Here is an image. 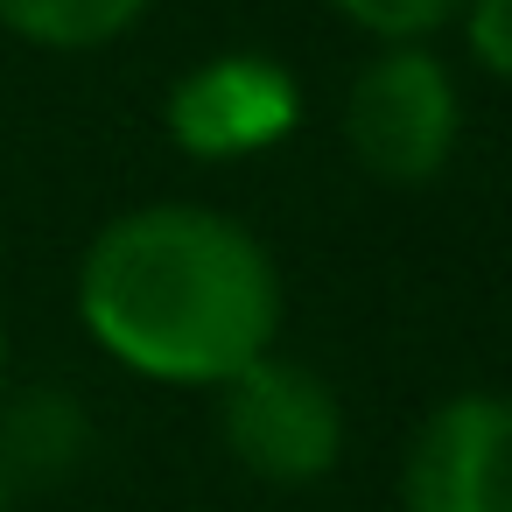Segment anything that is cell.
<instances>
[{
    "label": "cell",
    "instance_id": "obj_3",
    "mask_svg": "<svg viewBox=\"0 0 512 512\" xmlns=\"http://www.w3.org/2000/svg\"><path fill=\"white\" fill-rule=\"evenodd\" d=\"M218 442L253 484L309 491L344 463V400L309 358L267 351L218 386Z\"/></svg>",
    "mask_w": 512,
    "mask_h": 512
},
{
    "label": "cell",
    "instance_id": "obj_11",
    "mask_svg": "<svg viewBox=\"0 0 512 512\" xmlns=\"http://www.w3.org/2000/svg\"><path fill=\"white\" fill-rule=\"evenodd\" d=\"M8 498H15V491H8V477H0V512H8Z\"/></svg>",
    "mask_w": 512,
    "mask_h": 512
},
{
    "label": "cell",
    "instance_id": "obj_7",
    "mask_svg": "<svg viewBox=\"0 0 512 512\" xmlns=\"http://www.w3.org/2000/svg\"><path fill=\"white\" fill-rule=\"evenodd\" d=\"M155 0H0V29L50 57H92L120 43Z\"/></svg>",
    "mask_w": 512,
    "mask_h": 512
},
{
    "label": "cell",
    "instance_id": "obj_9",
    "mask_svg": "<svg viewBox=\"0 0 512 512\" xmlns=\"http://www.w3.org/2000/svg\"><path fill=\"white\" fill-rule=\"evenodd\" d=\"M456 22H463V43H470L477 71L512 85V0H463Z\"/></svg>",
    "mask_w": 512,
    "mask_h": 512
},
{
    "label": "cell",
    "instance_id": "obj_5",
    "mask_svg": "<svg viewBox=\"0 0 512 512\" xmlns=\"http://www.w3.org/2000/svg\"><path fill=\"white\" fill-rule=\"evenodd\" d=\"M400 512H512V393L470 386L421 414L400 456Z\"/></svg>",
    "mask_w": 512,
    "mask_h": 512
},
{
    "label": "cell",
    "instance_id": "obj_8",
    "mask_svg": "<svg viewBox=\"0 0 512 512\" xmlns=\"http://www.w3.org/2000/svg\"><path fill=\"white\" fill-rule=\"evenodd\" d=\"M330 8L372 43H428L463 15V0H330Z\"/></svg>",
    "mask_w": 512,
    "mask_h": 512
},
{
    "label": "cell",
    "instance_id": "obj_10",
    "mask_svg": "<svg viewBox=\"0 0 512 512\" xmlns=\"http://www.w3.org/2000/svg\"><path fill=\"white\" fill-rule=\"evenodd\" d=\"M8 358H15V337H8V309H0V393H8Z\"/></svg>",
    "mask_w": 512,
    "mask_h": 512
},
{
    "label": "cell",
    "instance_id": "obj_4",
    "mask_svg": "<svg viewBox=\"0 0 512 512\" xmlns=\"http://www.w3.org/2000/svg\"><path fill=\"white\" fill-rule=\"evenodd\" d=\"M162 127L190 162L267 155L302 127V78L267 50H218L169 85Z\"/></svg>",
    "mask_w": 512,
    "mask_h": 512
},
{
    "label": "cell",
    "instance_id": "obj_2",
    "mask_svg": "<svg viewBox=\"0 0 512 512\" xmlns=\"http://www.w3.org/2000/svg\"><path fill=\"white\" fill-rule=\"evenodd\" d=\"M463 92L428 43H379L344 92V148L372 183L421 190L456 162Z\"/></svg>",
    "mask_w": 512,
    "mask_h": 512
},
{
    "label": "cell",
    "instance_id": "obj_1",
    "mask_svg": "<svg viewBox=\"0 0 512 512\" xmlns=\"http://www.w3.org/2000/svg\"><path fill=\"white\" fill-rule=\"evenodd\" d=\"M85 337L148 386L218 393L281 351L288 281L260 232L211 204H134L106 218L78 260Z\"/></svg>",
    "mask_w": 512,
    "mask_h": 512
},
{
    "label": "cell",
    "instance_id": "obj_6",
    "mask_svg": "<svg viewBox=\"0 0 512 512\" xmlns=\"http://www.w3.org/2000/svg\"><path fill=\"white\" fill-rule=\"evenodd\" d=\"M92 456V414L64 386H15L0 393V477L8 491H43L78 477Z\"/></svg>",
    "mask_w": 512,
    "mask_h": 512
}]
</instances>
